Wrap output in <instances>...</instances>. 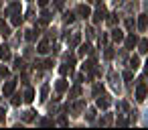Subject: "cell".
<instances>
[{
	"instance_id": "obj_1",
	"label": "cell",
	"mask_w": 148,
	"mask_h": 130,
	"mask_svg": "<svg viewBox=\"0 0 148 130\" xmlns=\"http://www.w3.org/2000/svg\"><path fill=\"white\" fill-rule=\"evenodd\" d=\"M144 98H146V85L142 83V85H138V89H136V100L142 102Z\"/></svg>"
},
{
	"instance_id": "obj_2",
	"label": "cell",
	"mask_w": 148,
	"mask_h": 130,
	"mask_svg": "<svg viewBox=\"0 0 148 130\" xmlns=\"http://www.w3.org/2000/svg\"><path fill=\"white\" fill-rule=\"evenodd\" d=\"M106 19V8H99L95 14H93V23H101Z\"/></svg>"
},
{
	"instance_id": "obj_3",
	"label": "cell",
	"mask_w": 148,
	"mask_h": 130,
	"mask_svg": "<svg viewBox=\"0 0 148 130\" xmlns=\"http://www.w3.org/2000/svg\"><path fill=\"white\" fill-rule=\"evenodd\" d=\"M0 59H10V51H8V47L6 45H2V47H0Z\"/></svg>"
},
{
	"instance_id": "obj_4",
	"label": "cell",
	"mask_w": 148,
	"mask_h": 130,
	"mask_svg": "<svg viewBox=\"0 0 148 130\" xmlns=\"http://www.w3.org/2000/svg\"><path fill=\"white\" fill-rule=\"evenodd\" d=\"M112 39H114V41H122V39H124L122 31H120V29H114V31H112Z\"/></svg>"
},
{
	"instance_id": "obj_5",
	"label": "cell",
	"mask_w": 148,
	"mask_h": 130,
	"mask_svg": "<svg viewBox=\"0 0 148 130\" xmlns=\"http://www.w3.org/2000/svg\"><path fill=\"white\" fill-rule=\"evenodd\" d=\"M12 89H14V81H8V83L4 85V89H2V91H4V96H10V94H12Z\"/></svg>"
},
{
	"instance_id": "obj_6",
	"label": "cell",
	"mask_w": 148,
	"mask_h": 130,
	"mask_svg": "<svg viewBox=\"0 0 148 130\" xmlns=\"http://www.w3.org/2000/svg\"><path fill=\"white\" fill-rule=\"evenodd\" d=\"M0 33H2L4 37H8V35H10V29L4 25V21H0Z\"/></svg>"
},
{
	"instance_id": "obj_7",
	"label": "cell",
	"mask_w": 148,
	"mask_h": 130,
	"mask_svg": "<svg viewBox=\"0 0 148 130\" xmlns=\"http://www.w3.org/2000/svg\"><path fill=\"white\" fill-rule=\"evenodd\" d=\"M77 12H79V14H81V17H89V8H87V6H85V4H81V6H79V8H77Z\"/></svg>"
},
{
	"instance_id": "obj_8",
	"label": "cell",
	"mask_w": 148,
	"mask_h": 130,
	"mask_svg": "<svg viewBox=\"0 0 148 130\" xmlns=\"http://www.w3.org/2000/svg\"><path fill=\"white\" fill-rule=\"evenodd\" d=\"M136 41H138V39H136L134 35H130V37H128V41H126V45H128V49H132V47L136 45Z\"/></svg>"
},
{
	"instance_id": "obj_9",
	"label": "cell",
	"mask_w": 148,
	"mask_h": 130,
	"mask_svg": "<svg viewBox=\"0 0 148 130\" xmlns=\"http://www.w3.org/2000/svg\"><path fill=\"white\" fill-rule=\"evenodd\" d=\"M138 65H140V59H138V57H132V59H130V67H132V69H138Z\"/></svg>"
},
{
	"instance_id": "obj_10",
	"label": "cell",
	"mask_w": 148,
	"mask_h": 130,
	"mask_svg": "<svg viewBox=\"0 0 148 130\" xmlns=\"http://www.w3.org/2000/svg\"><path fill=\"white\" fill-rule=\"evenodd\" d=\"M47 51H49V45H47V41H43L39 45V53H47Z\"/></svg>"
},
{
	"instance_id": "obj_11",
	"label": "cell",
	"mask_w": 148,
	"mask_h": 130,
	"mask_svg": "<svg viewBox=\"0 0 148 130\" xmlns=\"http://www.w3.org/2000/svg\"><path fill=\"white\" fill-rule=\"evenodd\" d=\"M97 106H99V108H103V110H106V108H108V106H110V102H108V100H101V98H99V100H97Z\"/></svg>"
},
{
	"instance_id": "obj_12",
	"label": "cell",
	"mask_w": 148,
	"mask_h": 130,
	"mask_svg": "<svg viewBox=\"0 0 148 130\" xmlns=\"http://www.w3.org/2000/svg\"><path fill=\"white\" fill-rule=\"evenodd\" d=\"M57 89H59V91H63V89H67V81H63V79H61V81L57 83Z\"/></svg>"
},
{
	"instance_id": "obj_13",
	"label": "cell",
	"mask_w": 148,
	"mask_h": 130,
	"mask_svg": "<svg viewBox=\"0 0 148 130\" xmlns=\"http://www.w3.org/2000/svg\"><path fill=\"white\" fill-rule=\"evenodd\" d=\"M73 21H75L73 12H67V14H65V23H73Z\"/></svg>"
},
{
	"instance_id": "obj_14",
	"label": "cell",
	"mask_w": 148,
	"mask_h": 130,
	"mask_svg": "<svg viewBox=\"0 0 148 130\" xmlns=\"http://www.w3.org/2000/svg\"><path fill=\"white\" fill-rule=\"evenodd\" d=\"M140 51H142V53L148 51V41H142V43H140Z\"/></svg>"
},
{
	"instance_id": "obj_15",
	"label": "cell",
	"mask_w": 148,
	"mask_h": 130,
	"mask_svg": "<svg viewBox=\"0 0 148 130\" xmlns=\"http://www.w3.org/2000/svg\"><path fill=\"white\" fill-rule=\"evenodd\" d=\"M25 100H27V102H33V89H29V91L25 94Z\"/></svg>"
},
{
	"instance_id": "obj_16",
	"label": "cell",
	"mask_w": 148,
	"mask_h": 130,
	"mask_svg": "<svg viewBox=\"0 0 148 130\" xmlns=\"http://www.w3.org/2000/svg\"><path fill=\"white\" fill-rule=\"evenodd\" d=\"M138 25H140V27L144 29V27H146V17H140V21H138Z\"/></svg>"
},
{
	"instance_id": "obj_17",
	"label": "cell",
	"mask_w": 148,
	"mask_h": 130,
	"mask_svg": "<svg viewBox=\"0 0 148 130\" xmlns=\"http://www.w3.org/2000/svg\"><path fill=\"white\" fill-rule=\"evenodd\" d=\"M12 104H14V106H18V104H21V96H14V100H12Z\"/></svg>"
},
{
	"instance_id": "obj_18",
	"label": "cell",
	"mask_w": 148,
	"mask_h": 130,
	"mask_svg": "<svg viewBox=\"0 0 148 130\" xmlns=\"http://www.w3.org/2000/svg\"><path fill=\"white\" fill-rule=\"evenodd\" d=\"M4 116H6V114H4V110H0V122L4 120Z\"/></svg>"
},
{
	"instance_id": "obj_19",
	"label": "cell",
	"mask_w": 148,
	"mask_h": 130,
	"mask_svg": "<svg viewBox=\"0 0 148 130\" xmlns=\"http://www.w3.org/2000/svg\"><path fill=\"white\" fill-rule=\"evenodd\" d=\"M47 2H49V0H39V4H41V6H47Z\"/></svg>"
},
{
	"instance_id": "obj_20",
	"label": "cell",
	"mask_w": 148,
	"mask_h": 130,
	"mask_svg": "<svg viewBox=\"0 0 148 130\" xmlns=\"http://www.w3.org/2000/svg\"><path fill=\"white\" fill-rule=\"evenodd\" d=\"M146 73H148V63H146Z\"/></svg>"
}]
</instances>
